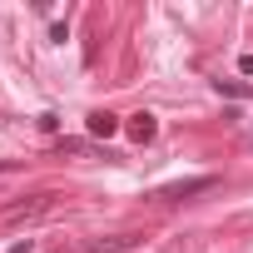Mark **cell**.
Wrapping results in <instances>:
<instances>
[{"mask_svg":"<svg viewBox=\"0 0 253 253\" xmlns=\"http://www.w3.org/2000/svg\"><path fill=\"white\" fill-rule=\"evenodd\" d=\"M218 179L213 174H199V179H179V184H164V189H154V199L159 204H179V199H189V194H204V189H213Z\"/></svg>","mask_w":253,"mask_h":253,"instance_id":"obj_1","label":"cell"},{"mask_svg":"<svg viewBox=\"0 0 253 253\" xmlns=\"http://www.w3.org/2000/svg\"><path fill=\"white\" fill-rule=\"evenodd\" d=\"M45 209H50V194H30L25 204H10L0 218H5V223H20V218H35V213H45Z\"/></svg>","mask_w":253,"mask_h":253,"instance_id":"obj_2","label":"cell"},{"mask_svg":"<svg viewBox=\"0 0 253 253\" xmlns=\"http://www.w3.org/2000/svg\"><path fill=\"white\" fill-rule=\"evenodd\" d=\"M84 134H89V139H114V134H119V119H114L109 109H94V114L84 119Z\"/></svg>","mask_w":253,"mask_h":253,"instance_id":"obj_3","label":"cell"},{"mask_svg":"<svg viewBox=\"0 0 253 253\" xmlns=\"http://www.w3.org/2000/svg\"><path fill=\"white\" fill-rule=\"evenodd\" d=\"M124 129H129V139H134V144H149V139L159 134V124H154V114H134Z\"/></svg>","mask_w":253,"mask_h":253,"instance_id":"obj_4","label":"cell"},{"mask_svg":"<svg viewBox=\"0 0 253 253\" xmlns=\"http://www.w3.org/2000/svg\"><path fill=\"white\" fill-rule=\"evenodd\" d=\"M139 243V233H119V238H94L89 243V253H124V248H134Z\"/></svg>","mask_w":253,"mask_h":253,"instance_id":"obj_5","label":"cell"},{"mask_svg":"<svg viewBox=\"0 0 253 253\" xmlns=\"http://www.w3.org/2000/svg\"><path fill=\"white\" fill-rule=\"evenodd\" d=\"M55 149H60V154H89V139H65V134H60Z\"/></svg>","mask_w":253,"mask_h":253,"instance_id":"obj_6","label":"cell"},{"mask_svg":"<svg viewBox=\"0 0 253 253\" xmlns=\"http://www.w3.org/2000/svg\"><path fill=\"white\" fill-rule=\"evenodd\" d=\"M218 94H233V99H243V94H248V84H243V80H218Z\"/></svg>","mask_w":253,"mask_h":253,"instance_id":"obj_7","label":"cell"},{"mask_svg":"<svg viewBox=\"0 0 253 253\" xmlns=\"http://www.w3.org/2000/svg\"><path fill=\"white\" fill-rule=\"evenodd\" d=\"M35 124H40V129H45V134H60V114H55V109H45V114H40Z\"/></svg>","mask_w":253,"mask_h":253,"instance_id":"obj_8","label":"cell"},{"mask_svg":"<svg viewBox=\"0 0 253 253\" xmlns=\"http://www.w3.org/2000/svg\"><path fill=\"white\" fill-rule=\"evenodd\" d=\"M50 40H55V45H65V40H70V25H65V20H55V25H50Z\"/></svg>","mask_w":253,"mask_h":253,"instance_id":"obj_9","label":"cell"},{"mask_svg":"<svg viewBox=\"0 0 253 253\" xmlns=\"http://www.w3.org/2000/svg\"><path fill=\"white\" fill-rule=\"evenodd\" d=\"M238 70H243V75H253V50H248V55H238Z\"/></svg>","mask_w":253,"mask_h":253,"instance_id":"obj_10","label":"cell"},{"mask_svg":"<svg viewBox=\"0 0 253 253\" xmlns=\"http://www.w3.org/2000/svg\"><path fill=\"white\" fill-rule=\"evenodd\" d=\"M10 253H35V243L25 238V243H10Z\"/></svg>","mask_w":253,"mask_h":253,"instance_id":"obj_11","label":"cell"}]
</instances>
